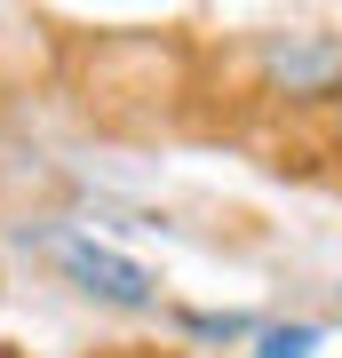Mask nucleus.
Here are the masks:
<instances>
[{"instance_id": "obj_1", "label": "nucleus", "mask_w": 342, "mask_h": 358, "mask_svg": "<svg viewBox=\"0 0 342 358\" xmlns=\"http://www.w3.org/2000/svg\"><path fill=\"white\" fill-rule=\"evenodd\" d=\"M56 271H64L80 294L112 303V310H143V303L159 294V279H152L143 263H127V255H112V247H96V239H72V231L56 239Z\"/></svg>"}, {"instance_id": "obj_2", "label": "nucleus", "mask_w": 342, "mask_h": 358, "mask_svg": "<svg viewBox=\"0 0 342 358\" xmlns=\"http://www.w3.org/2000/svg\"><path fill=\"white\" fill-rule=\"evenodd\" d=\"M311 350H318V327H271L255 358H311Z\"/></svg>"}, {"instance_id": "obj_3", "label": "nucleus", "mask_w": 342, "mask_h": 358, "mask_svg": "<svg viewBox=\"0 0 342 358\" xmlns=\"http://www.w3.org/2000/svg\"><path fill=\"white\" fill-rule=\"evenodd\" d=\"M334 143H342V103H334Z\"/></svg>"}]
</instances>
